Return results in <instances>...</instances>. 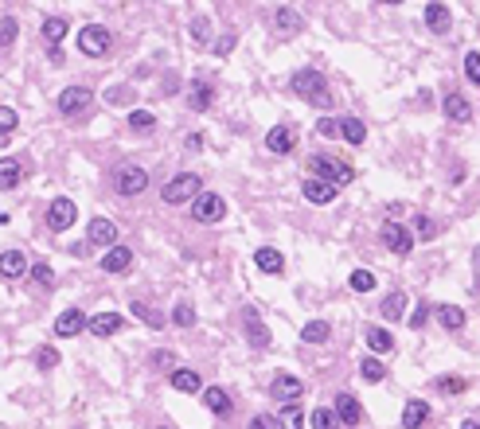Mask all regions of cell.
I'll return each mask as SVG.
<instances>
[{
    "label": "cell",
    "instance_id": "cell-20",
    "mask_svg": "<svg viewBox=\"0 0 480 429\" xmlns=\"http://www.w3.org/2000/svg\"><path fill=\"white\" fill-rule=\"evenodd\" d=\"M24 273H27V258L20 250H4V254H0V278L16 281V278H24Z\"/></svg>",
    "mask_w": 480,
    "mask_h": 429
},
{
    "label": "cell",
    "instance_id": "cell-2",
    "mask_svg": "<svg viewBox=\"0 0 480 429\" xmlns=\"http://www.w3.org/2000/svg\"><path fill=\"white\" fill-rule=\"evenodd\" d=\"M309 168H312V176L328 180V184H336V187H344V184L355 180L352 164H344V160H336V156H324V152H316V156L309 160Z\"/></svg>",
    "mask_w": 480,
    "mask_h": 429
},
{
    "label": "cell",
    "instance_id": "cell-51",
    "mask_svg": "<svg viewBox=\"0 0 480 429\" xmlns=\"http://www.w3.org/2000/svg\"><path fill=\"white\" fill-rule=\"evenodd\" d=\"M12 129H16V110L0 106V133H12Z\"/></svg>",
    "mask_w": 480,
    "mask_h": 429
},
{
    "label": "cell",
    "instance_id": "cell-54",
    "mask_svg": "<svg viewBox=\"0 0 480 429\" xmlns=\"http://www.w3.org/2000/svg\"><path fill=\"white\" fill-rule=\"evenodd\" d=\"M47 59L51 63H63V47H59V43H47Z\"/></svg>",
    "mask_w": 480,
    "mask_h": 429
},
{
    "label": "cell",
    "instance_id": "cell-26",
    "mask_svg": "<svg viewBox=\"0 0 480 429\" xmlns=\"http://www.w3.org/2000/svg\"><path fill=\"white\" fill-rule=\"evenodd\" d=\"M293 144H297V133L289 125H278L266 133V149L270 152H293Z\"/></svg>",
    "mask_w": 480,
    "mask_h": 429
},
{
    "label": "cell",
    "instance_id": "cell-5",
    "mask_svg": "<svg viewBox=\"0 0 480 429\" xmlns=\"http://www.w3.org/2000/svg\"><path fill=\"white\" fill-rule=\"evenodd\" d=\"M110 27L101 24H86L82 32H78V47H82V55H90V59H101L106 51H110Z\"/></svg>",
    "mask_w": 480,
    "mask_h": 429
},
{
    "label": "cell",
    "instance_id": "cell-12",
    "mask_svg": "<svg viewBox=\"0 0 480 429\" xmlns=\"http://www.w3.org/2000/svg\"><path fill=\"white\" fill-rule=\"evenodd\" d=\"M129 266H133V250L129 246H106V254H101V270L106 273H129Z\"/></svg>",
    "mask_w": 480,
    "mask_h": 429
},
{
    "label": "cell",
    "instance_id": "cell-47",
    "mask_svg": "<svg viewBox=\"0 0 480 429\" xmlns=\"http://www.w3.org/2000/svg\"><path fill=\"white\" fill-rule=\"evenodd\" d=\"M464 78H469L472 86H480V51H469V55H464Z\"/></svg>",
    "mask_w": 480,
    "mask_h": 429
},
{
    "label": "cell",
    "instance_id": "cell-8",
    "mask_svg": "<svg viewBox=\"0 0 480 429\" xmlns=\"http://www.w3.org/2000/svg\"><path fill=\"white\" fill-rule=\"evenodd\" d=\"M75 219H78L75 199H67V195L51 199V207H47V227L51 230H70V227H75Z\"/></svg>",
    "mask_w": 480,
    "mask_h": 429
},
{
    "label": "cell",
    "instance_id": "cell-13",
    "mask_svg": "<svg viewBox=\"0 0 480 429\" xmlns=\"http://www.w3.org/2000/svg\"><path fill=\"white\" fill-rule=\"evenodd\" d=\"M301 192H304V199L316 203V207H324V203L336 199V184H328V180H320V176H309L301 184Z\"/></svg>",
    "mask_w": 480,
    "mask_h": 429
},
{
    "label": "cell",
    "instance_id": "cell-56",
    "mask_svg": "<svg viewBox=\"0 0 480 429\" xmlns=\"http://www.w3.org/2000/svg\"><path fill=\"white\" fill-rule=\"evenodd\" d=\"M472 261H476V270H480V246H476V250H472Z\"/></svg>",
    "mask_w": 480,
    "mask_h": 429
},
{
    "label": "cell",
    "instance_id": "cell-36",
    "mask_svg": "<svg viewBox=\"0 0 480 429\" xmlns=\"http://www.w3.org/2000/svg\"><path fill=\"white\" fill-rule=\"evenodd\" d=\"M70 27H67V20L63 16H47L43 20V39L47 43H63V35H67Z\"/></svg>",
    "mask_w": 480,
    "mask_h": 429
},
{
    "label": "cell",
    "instance_id": "cell-16",
    "mask_svg": "<svg viewBox=\"0 0 480 429\" xmlns=\"http://www.w3.org/2000/svg\"><path fill=\"white\" fill-rule=\"evenodd\" d=\"M121 324H125V316H121V312H98L86 328H90L98 340H110V336H118V332H121Z\"/></svg>",
    "mask_w": 480,
    "mask_h": 429
},
{
    "label": "cell",
    "instance_id": "cell-15",
    "mask_svg": "<svg viewBox=\"0 0 480 429\" xmlns=\"http://www.w3.org/2000/svg\"><path fill=\"white\" fill-rule=\"evenodd\" d=\"M86 324H90V320H86V312H78V309H67V312H63L59 320H55V336H63V340H70V336H82V332H86Z\"/></svg>",
    "mask_w": 480,
    "mask_h": 429
},
{
    "label": "cell",
    "instance_id": "cell-6",
    "mask_svg": "<svg viewBox=\"0 0 480 429\" xmlns=\"http://www.w3.org/2000/svg\"><path fill=\"white\" fill-rule=\"evenodd\" d=\"M90 106H94V90H86V86H67V90L59 94L63 118H78V113H86Z\"/></svg>",
    "mask_w": 480,
    "mask_h": 429
},
{
    "label": "cell",
    "instance_id": "cell-28",
    "mask_svg": "<svg viewBox=\"0 0 480 429\" xmlns=\"http://www.w3.org/2000/svg\"><path fill=\"white\" fill-rule=\"evenodd\" d=\"M433 316H438V324H441V328H449V332L464 328V309H457V304H438Z\"/></svg>",
    "mask_w": 480,
    "mask_h": 429
},
{
    "label": "cell",
    "instance_id": "cell-35",
    "mask_svg": "<svg viewBox=\"0 0 480 429\" xmlns=\"http://www.w3.org/2000/svg\"><path fill=\"white\" fill-rule=\"evenodd\" d=\"M309 421H312V429H336L340 414H336V406H316V410L309 414Z\"/></svg>",
    "mask_w": 480,
    "mask_h": 429
},
{
    "label": "cell",
    "instance_id": "cell-33",
    "mask_svg": "<svg viewBox=\"0 0 480 429\" xmlns=\"http://www.w3.org/2000/svg\"><path fill=\"white\" fill-rule=\"evenodd\" d=\"M340 137L352 144H363L367 141V125H363L359 118H340Z\"/></svg>",
    "mask_w": 480,
    "mask_h": 429
},
{
    "label": "cell",
    "instance_id": "cell-22",
    "mask_svg": "<svg viewBox=\"0 0 480 429\" xmlns=\"http://www.w3.org/2000/svg\"><path fill=\"white\" fill-rule=\"evenodd\" d=\"M449 24H453V16H449V8L441 4V0H433V4H426V27L438 35L449 32Z\"/></svg>",
    "mask_w": 480,
    "mask_h": 429
},
{
    "label": "cell",
    "instance_id": "cell-11",
    "mask_svg": "<svg viewBox=\"0 0 480 429\" xmlns=\"http://www.w3.org/2000/svg\"><path fill=\"white\" fill-rule=\"evenodd\" d=\"M144 187H149V172H144V168H137V164L118 168V192L121 195H141Z\"/></svg>",
    "mask_w": 480,
    "mask_h": 429
},
{
    "label": "cell",
    "instance_id": "cell-25",
    "mask_svg": "<svg viewBox=\"0 0 480 429\" xmlns=\"http://www.w3.org/2000/svg\"><path fill=\"white\" fill-rule=\"evenodd\" d=\"M172 390H180V394H203V379L195 375V371H172Z\"/></svg>",
    "mask_w": 480,
    "mask_h": 429
},
{
    "label": "cell",
    "instance_id": "cell-57",
    "mask_svg": "<svg viewBox=\"0 0 480 429\" xmlns=\"http://www.w3.org/2000/svg\"><path fill=\"white\" fill-rule=\"evenodd\" d=\"M379 4H402V0H379Z\"/></svg>",
    "mask_w": 480,
    "mask_h": 429
},
{
    "label": "cell",
    "instance_id": "cell-34",
    "mask_svg": "<svg viewBox=\"0 0 480 429\" xmlns=\"http://www.w3.org/2000/svg\"><path fill=\"white\" fill-rule=\"evenodd\" d=\"M129 312H133V316L141 320V324H149V328H164V316H160V312L152 309V304H144V301H133V304H129Z\"/></svg>",
    "mask_w": 480,
    "mask_h": 429
},
{
    "label": "cell",
    "instance_id": "cell-3",
    "mask_svg": "<svg viewBox=\"0 0 480 429\" xmlns=\"http://www.w3.org/2000/svg\"><path fill=\"white\" fill-rule=\"evenodd\" d=\"M195 195H199V176H195V172H180V176H172L168 184H164L160 199L168 203V207H180V203L195 199Z\"/></svg>",
    "mask_w": 480,
    "mask_h": 429
},
{
    "label": "cell",
    "instance_id": "cell-39",
    "mask_svg": "<svg viewBox=\"0 0 480 429\" xmlns=\"http://www.w3.org/2000/svg\"><path fill=\"white\" fill-rule=\"evenodd\" d=\"M192 43H195V47H211V20L207 16L192 20Z\"/></svg>",
    "mask_w": 480,
    "mask_h": 429
},
{
    "label": "cell",
    "instance_id": "cell-19",
    "mask_svg": "<svg viewBox=\"0 0 480 429\" xmlns=\"http://www.w3.org/2000/svg\"><path fill=\"white\" fill-rule=\"evenodd\" d=\"M336 414H340V421H344V425H359L363 421V406H359V398L355 394H336Z\"/></svg>",
    "mask_w": 480,
    "mask_h": 429
},
{
    "label": "cell",
    "instance_id": "cell-37",
    "mask_svg": "<svg viewBox=\"0 0 480 429\" xmlns=\"http://www.w3.org/2000/svg\"><path fill=\"white\" fill-rule=\"evenodd\" d=\"M278 421H281V429H301L309 418H304V410L297 402H285V410L278 414Z\"/></svg>",
    "mask_w": 480,
    "mask_h": 429
},
{
    "label": "cell",
    "instance_id": "cell-9",
    "mask_svg": "<svg viewBox=\"0 0 480 429\" xmlns=\"http://www.w3.org/2000/svg\"><path fill=\"white\" fill-rule=\"evenodd\" d=\"M301 394H304V383L297 375H273V383H270L273 402H301Z\"/></svg>",
    "mask_w": 480,
    "mask_h": 429
},
{
    "label": "cell",
    "instance_id": "cell-42",
    "mask_svg": "<svg viewBox=\"0 0 480 429\" xmlns=\"http://www.w3.org/2000/svg\"><path fill=\"white\" fill-rule=\"evenodd\" d=\"M172 324H176V328H192V324H195V309L187 301H180L176 309H172Z\"/></svg>",
    "mask_w": 480,
    "mask_h": 429
},
{
    "label": "cell",
    "instance_id": "cell-55",
    "mask_svg": "<svg viewBox=\"0 0 480 429\" xmlns=\"http://www.w3.org/2000/svg\"><path fill=\"white\" fill-rule=\"evenodd\" d=\"M461 429H480V418H469V421H461Z\"/></svg>",
    "mask_w": 480,
    "mask_h": 429
},
{
    "label": "cell",
    "instance_id": "cell-24",
    "mask_svg": "<svg viewBox=\"0 0 480 429\" xmlns=\"http://www.w3.org/2000/svg\"><path fill=\"white\" fill-rule=\"evenodd\" d=\"M20 180H24V164L12 156H0V192H12Z\"/></svg>",
    "mask_w": 480,
    "mask_h": 429
},
{
    "label": "cell",
    "instance_id": "cell-14",
    "mask_svg": "<svg viewBox=\"0 0 480 429\" xmlns=\"http://www.w3.org/2000/svg\"><path fill=\"white\" fill-rule=\"evenodd\" d=\"M86 242H90V246H113V242H118V223L98 215V219L86 227Z\"/></svg>",
    "mask_w": 480,
    "mask_h": 429
},
{
    "label": "cell",
    "instance_id": "cell-53",
    "mask_svg": "<svg viewBox=\"0 0 480 429\" xmlns=\"http://www.w3.org/2000/svg\"><path fill=\"white\" fill-rule=\"evenodd\" d=\"M125 98H129V90H125V86H113V90L106 94V101H110V106H121Z\"/></svg>",
    "mask_w": 480,
    "mask_h": 429
},
{
    "label": "cell",
    "instance_id": "cell-52",
    "mask_svg": "<svg viewBox=\"0 0 480 429\" xmlns=\"http://www.w3.org/2000/svg\"><path fill=\"white\" fill-rule=\"evenodd\" d=\"M250 429H281V421L273 414H258V418H250Z\"/></svg>",
    "mask_w": 480,
    "mask_h": 429
},
{
    "label": "cell",
    "instance_id": "cell-32",
    "mask_svg": "<svg viewBox=\"0 0 480 429\" xmlns=\"http://www.w3.org/2000/svg\"><path fill=\"white\" fill-rule=\"evenodd\" d=\"M328 336H332V324H328V320H309V324L301 328V340H304V344H324Z\"/></svg>",
    "mask_w": 480,
    "mask_h": 429
},
{
    "label": "cell",
    "instance_id": "cell-7",
    "mask_svg": "<svg viewBox=\"0 0 480 429\" xmlns=\"http://www.w3.org/2000/svg\"><path fill=\"white\" fill-rule=\"evenodd\" d=\"M379 238H383V246H387L390 254H398V258H406V254L414 250V235L402 227V223H383Z\"/></svg>",
    "mask_w": 480,
    "mask_h": 429
},
{
    "label": "cell",
    "instance_id": "cell-49",
    "mask_svg": "<svg viewBox=\"0 0 480 429\" xmlns=\"http://www.w3.org/2000/svg\"><path fill=\"white\" fill-rule=\"evenodd\" d=\"M156 125V118H152L149 110H133L129 113V129H137V133H144V129H152Z\"/></svg>",
    "mask_w": 480,
    "mask_h": 429
},
{
    "label": "cell",
    "instance_id": "cell-50",
    "mask_svg": "<svg viewBox=\"0 0 480 429\" xmlns=\"http://www.w3.org/2000/svg\"><path fill=\"white\" fill-rule=\"evenodd\" d=\"M316 133L320 137H340V118H320L316 121Z\"/></svg>",
    "mask_w": 480,
    "mask_h": 429
},
{
    "label": "cell",
    "instance_id": "cell-48",
    "mask_svg": "<svg viewBox=\"0 0 480 429\" xmlns=\"http://www.w3.org/2000/svg\"><path fill=\"white\" fill-rule=\"evenodd\" d=\"M430 316H433V309H430V304H426V301H421L418 309H414L410 316H406V324H410V328L418 332V328H426V320H430Z\"/></svg>",
    "mask_w": 480,
    "mask_h": 429
},
{
    "label": "cell",
    "instance_id": "cell-46",
    "mask_svg": "<svg viewBox=\"0 0 480 429\" xmlns=\"http://www.w3.org/2000/svg\"><path fill=\"white\" fill-rule=\"evenodd\" d=\"M32 281H35V285H43V289H51V285H55V270H51L47 261H35V266H32Z\"/></svg>",
    "mask_w": 480,
    "mask_h": 429
},
{
    "label": "cell",
    "instance_id": "cell-41",
    "mask_svg": "<svg viewBox=\"0 0 480 429\" xmlns=\"http://www.w3.org/2000/svg\"><path fill=\"white\" fill-rule=\"evenodd\" d=\"M438 390L441 394H464V390H469V379H461V375H441Z\"/></svg>",
    "mask_w": 480,
    "mask_h": 429
},
{
    "label": "cell",
    "instance_id": "cell-17",
    "mask_svg": "<svg viewBox=\"0 0 480 429\" xmlns=\"http://www.w3.org/2000/svg\"><path fill=\"white\" fill-rule=\"evenodd\" d=\"M211 98H215V86L203 82V78H195V82L187 86V106H192L195 113H207L211 110Z\"/></svg>",
    "mask_w": 480,
    "mask_h": 429
},
{
    "label": "cell",
    "instance_id": "cell-31",
    "mask_svg": "<svg viewBox=\"0 0 480 429\" xmlns=\"http://www.w3.org/2000/svg\"><path fill=\"white\" fill-rule=\"evenodd\" d=\"M383 316L387 320H406V293L402 289H395V293L383 297Z\"/></svg>",
    "mask_w": 480,
    "mask_h": 429
},
{
    "label": "cell",
    "instance_id": "cell-1",
    "mask_svg": "<svg viewBox=\"0 0 480 429\" xmlns=\"http://www.w3.org/2000/svg\"><path fill=\"white\" fill-rule=\"evenodd\" d=\"M289 86H293V94L304 98V101H316V106H328L332 101L328 82H324V75H320L316 67H301L293 78H289Z\"/></svg>",
    "mask_w": 480,
    "mask_h": 429
},
{
    "label": "cell",
    "instance_id": "cell-58",
    "mask_svg": "<svg viewBox=\"0 0 480 429\" xmlns=\"http://www.w3.org/2000/svg\"><path fill=\"white\" fill-rule=\"evenodd\" d=\"M156 429H168V425H156Z\"/></svg>",
    "mask_w": 480,
    "mask_h": 429
},
{
    "label": "cell",
    "instance_id": "cell-38",
    "mask_svg": "<svg viewBox=\"0 0 480 429\" xmlns=\"http://www.w3.org/2000/svg\"><path fill=\"white\" fill-rule=\"evenodd\" d=\"M359 375H363L367 383H383V379H387V367H383V363L375 359V355H367V359L359 363Z\"/></svg>",
    "mask_w": 480,
    "mask_h": 429
},
{
    "label": "cell",
    "instance_id": "cell-21",
    "mask_svg": "<svg viewBox=\"0 0 480 429\" xmlns=\"http://www.w3.org/2000/svg\"><path fill=\"white\" fill-rule=\"evenodd\" d=\"M430 421V402H421V398H410L402 410V429H421Z\"/></svg>",
    "mask_w": 480,
    "mask_h": 429
},
{
    "label": "cell",
    "instance_id": "cell-4",
    "mask_svg": "<svg viewBox=\"0 0 480 429\" xmlns=\"http://www.w3.org/2000/svg\"><path fill=\"white\" fill-rule=\"evenodd\" d=\"M223 215H227V203H223L219 192H199L192 199V219L203 223V227H211V223H219Z\"/></svg>",
    "mask_w": 480,
    "mask_h": 429
},
{
    "label": "cell",
    "instance_id": "cell-10",
    "mask_svg": "<svg viewBox=\"0 0 480 429\" xmlns=\"http://www.w3.org/2000/svg\"><path fill=\"white\" fill-rule=\"evenodd\" d=\"M246 344H250L254 352H266V347L273 344L270 328H266V320H261L254 309H246Z\"/></svg>",
    "mask_w": 480,
    "mask_h": 429
},
{
    "label": "cell",
    "instance_id": "cell-44",
    "mask_svg": "<svg viewBox=\"0 0 480 429\" xmlns=\"http://www.w3.org/2000/svg\"><path fill=\"white\" fill-rule=\"evenodd\" d=\"M16 32H20L16 16H4V20H0V51H4V47H12V43H16Z\"/></svg>",
    "mask_w": 480,
    "mask_h": 429
},
{
    "label": "cell",
    "instance_id": "cell-23",
    "mask_svg": "<svg viewBox=\"0 0 480 429\" xmlns=\"http://www.w3.org/2000/svg\"><path fill=\"white\" fill-rule=\"evenodd\" d=\"M254 266H258L261 273H281L285 270V258H281V250H273V246H261V250H254Z\"/></svg>",
    "mask_w": 480,
    "mask_h": 429
},
{
    "label": "cell",
    "instance_id": "cell-27",
    "mask_svg": "<svg viewBox=\"0 0 480 429\" xmlns=\"http://www.w3.org/2000/svg\"><path fill=\"white\" fill-rule=\"evenodd\" d=\"M441 110H445V118L449 121H472V106H469V98H461V94H449L445 101H441Z\"/></svg>",
    "mask_w": 480,
    "mask_h": 429
},
{
    "label": "cell",
    "instance_id": "cell-45",
    "mask_svg": "<svg viewBox=\"0 0 480 429\" xmlns=\"http://www.w3.org/2000/svg\"><path fill=\"white\" fill-rule=\"evenodd\" d=\"M59 359H63L59 347H39V355H35V367H39V371H55V367H59Z\"/></svg>",
    "mask_w": 480,
    "mask_h": 429
},
{
    "label": "cell",
    "instance_id": "cell-18",
    "mask_svg": "<svg viewBox=\"0 0 480 429\" xmlns=\"http://www.w3.org/2000/svg\"><path fill=\"white\" fill-rule=\"evenodd\" d=\"M203 406H207L215 418H227V414L235 410V398H230L227 390H219V387H207L203 390Z\"/></svg>",
    "mask_w": 480,
    "mask_h": 429
},
{
    "label": "cell",
    "instance_id": "cell-40",
    "mask_svg": "<svg viewBox=\"0 0 480 429\" xmlns=\"http://www.w3.org/2000/svg\"><path fill=\"white\" fill-rule=\"evenodd\" d=\"M414 238H421V242L438 238V223H433L430 215H414Z\"/></svg>",
    "mask_w": 480,
    "mask_h": 429
},
{
    "label": "cell",
    "instance_id": "cell-30",
    "mask_svg": "<svg viewBox=\"0 0 480 429\" xmlns=\"http://www.w3.org/2000/svg\"><path fill=\"white\" fill-rule=\"evenodd\" d=\"M273 24H278L281 35H297V32H301V16H297L289 4H281V8L273 12Z\"/></svg>",
    "mask_w": 480,
    "mask_h": 429
},
{
    "label": "cell",
    "instance_id": "cell-43",
    "mask_svg": "<svg viewBox=\"0 0 480 429\" xmlns=\"http://www.w3.org/2000/svg\"><path fill=\"white\" fill-rule=\"evenodd\" d=\"M347 285H352L355 293H371V289H375V273H371V270H355L352 278H347Z\"/></svg>",
    "mask_w": 480,
    "mask_h": 429
},
{
    "label": "cell",
    "instance_id": "cell-29",
    "mask_svg": "<svg viewBox=\"0 0 480 429\" xmlns=\"http://www.w3.org/2000/svg\"><path fill=\"white\" fill-rule=\"evenodd\" d=\"M367 347L375 355H387V352H395V336H390L387 328H375V324H371L367 328Z\"/></svg>",
    "mask_w": 480,
    "mask_h": 429
}]
</instances>
